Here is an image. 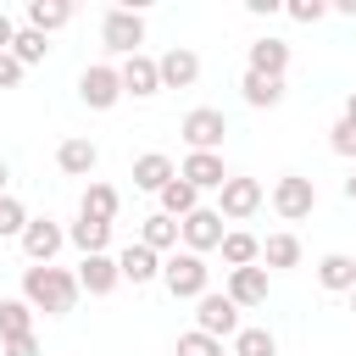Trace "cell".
Here are the masks:
<instances>
[{
    "instance_id": "1",
    "label": "cell",
    "mask_w": 356,
    "mask_h": 356,
    "mask_svg": "<svg viewBox=\"0 0 356 356\" xmlns=\"http://www.w3.org/2000/svg\"><path fill=\"white\" fill-rule=\"evenodd\" d=\"M78 273H67V267H56V261H44V267H28L22 273V300L33 306V312H44V317H67L72 306H78Z\"/></svg>"
},
{
    "instance_id": "2",
    "label": "cell",
    "mask_w": 356,
    "mask_h": 356,
    "mask_svg": "<svg viewBox=\"0 0 356 356\" xmlns=\"http://www.w3.org/2000/svg\"><path fill=\"white\" fill-rule=\"evenodd\" d=\"M161 284H167L172 300H200L206 284H211V267H206V256H195V250H172V256L161 261Z\"/></svg>"
},
{
    "instance_id": "3",
    "label": "cell",
    "mask_w": 356,
    "mask_h": 356,
    "mask_svg": "<svg viewBox=\"0 0 356 356\" xmlns=\"http://www.w3.org/2000/svg\"><path fill=\"white\" fill-rule=\"evenodd\" d=\"M100 44L111 50V56H139V44H145V17L134 11V6H111L106 17H100Z\"/></svg>"
},
{
    "instance_id": "4",
    "label": "cell",
    "mask_w": 356,
    "mask_h": 356,
    "mask_svg": "<svg viewBox=\"0 0 356 356\" xmlns=\"http://www.w3.org/2000/svg\"><path fill=\"white\" fill-rule=\"evenodd\" d=\"M273 211H278L284 222L312 217V211H317V184H312L306 172H284V178L273 184Z\"/></svg>"
},
{
    "instance_id": "5",
    "label": "cell",
    "mask_w": 356,
    "mask_h": 356,
    "mask_svg": "<svg viewBox=\"0 0 356 356\" xmlns=\"http://www.w3.org/2000/svg\"><path fill=\"white\" fill-rule=\"evenodd\" d=\"M78 100H83L89 111H111V106L122 100V78H117V67H111V61L83 67V78H78Z\"/></svg>"
},
{
    "instance_id": "6",
    "label": "cell",
    "mask_w": 356,
    "mask_h": 356,
    "mask_svg": "<svg viewBox=\"0 0 356 356\" xmlns=\"http://www.w3.org/2000/svg\"><path fill=\"white\" fill-rule=\"evenodd\" d=\"M195 328L211 334V339H234V334H239V306H234L228 295H211V289H206V295L195 300Z\"/></svg>"
},
{
    "instance_id": "7",
    "label": "cell",
    "mask_w": 356,
    "mask_h": 356,
    "mask_svg": "<svg viewBox=\"0 0 356 356\" xmlns=\"http://www.w3.org/2000/svg\"><path fill=\"white\" fill-rule=\"evenodd\" d=\"M178 134H184V145H189V150H217V145H222V134H228V117H222L217 106H195V111L178 122Z\"/></svg>"
},
{
    "instance_id": "8",
    "label": "cell",
    "mask_w": 356,
    "mask_h": 356,
    "mask_svg": "<svg viewBox=\"0 0 356 356\" xmlns=\"http://www.w3.org/2000/svg\"><path fill=\"white\" fill-rule=\"evenodd\" d=\"M261 211V184L256 178H228L222 189H217V217L222 222H245V217H256Z\"/></svg>"
},
{
    "instance_id": "9",
    "label": "cell",
    "mask_w": 356,
    "mask_h": 356,
    "mask_svg": "<svg viewBox=\"0 0 356 356\" xmlns=\"http://www.w3.org/2000/svg\"><path fill=\"white\" fill-rule=\"evenodd\" d=\"M222 217H217V206H200V211H189L184 222H178V239H184V250H195V256H206V250H217L222 245Z\"/></svg>"
},
{
    "instance_id": "10",
    "label": "cell",
    "mask_w": 356,
    "mask_h": 356,
    "mask_svg": "<svg viewBox=\"0 0 356 356\" xmlns=\"http://www.w3.org/2000/svg\"><path fill=\"white\" fill-rule=\"evenodd\" d=\"M61 245H67V228H61V222H50V217H28V228H22V256H28L33 267L56 261Z\"/></svg>"
},
{
    "instance_id": "11",
    "label": "cell",
    "mask_w": 356,
    "mask_h": 356,
    "mask_svg": "<svg viewBox=\"0 0 356 356\" xmlns=\"http://www.w3.org/2000/svg\"><path fill=\"white\" fill-rule=\"evenodd\" d=\"M178 178L200 195V189H222V184H228V167H222V156H217V150H189V156H184V167H178Z\"/></svg>"
},
{
    "instance_id": "12",
    "label": "cell",
    "mask_w": 356,
    "mask_h": 356,
    "mask_svg": "<svg viewBox=\"0 0 356 356\" xmlns=\"http://www.w3.org/2000/svg\"><path fill=\"white\" fill-rule=\"evenodd\" d=\"M117 78H122V95H134V100L161 95V72H156V61H150V56H128V61L117 67Z\"/></svg>"
},
{
    "instance_id": "13",
    "label": "cell",
    "mask_w": 356,
    "mask_h": 356,
    "mask_svg": "<svg viewBox=\"0 0 356 356\" xmlns=\"http://www.w3.org/2000/svg\"><path fill=\"white\" fill-rule=\"evenodd\" d=\"M156 72H161V89H189V83L200 78V56L184 50V44H172V50L156 61Z\"/></svg>"
},
{
    "instance_id": "14",
    "label": "cell",
    "mask_w": 356,
    "mask_h": 356,
    "mask_svg": "<svg viewBox=\"0 0 356 356\" xmlns=\"http://www.w3.org/2000/svg\"><path fill=\"white\" fill-rule=\"evenodd\" d=\"M222 295H228L239 312H245V306H261V300H267V267H234Z\"/></svg>"
},
{
    "instance_id": "15",
    "label": "cell",
    "mask_w": 356,
    "mask_h": 356,
    "mask_svg": "<svg viewBox=\"0 0 356 356\" xmlns=\"http://www.w3.org/2000/svg\"><path fill=\"white\" fill-rule=\"evenodd\" d=\"M172 178H178V167H172V156H161V150H145V156L134 161V189H150V195H161Z\"/></svg>"
},
{
    "instance_id": "16",
    "label": "cell",
    "mask_w": 356,
    "mask_h": 356,
    "mask_svg": "<svg viewBox=\"0 0 356 356\" xmlns=\"http://www.w3.org/2000/svg\"><path fill=\"white\" fill-rule=\"evenodd\" d=\"M117 284H122L117 256H83V261H78V289H89V295H111Z\"/></svg>"
},
{
    "instance_id": "17",
    "label": "cell",
    "mask_w": 356,
    "mask_h": 356,
    "mask_svg": "<svg viewBox=\"0 0 356 356\" xmlns=\"http://www.w3.org/2000/svg\"><path fill=\"white\" fill-rule=\"evenodd\" d=\"M317 284H323L328 295H350V289H356V256L328 250V256L317 261Z\"/></svg>"
},
{
    "instance_id": "18",
    "label": "cell",
    "mask_w": 356,
    "mask_h": 356,
    "mask_svg": "<svg viewBox=\"0 0 356 356\" xmlns=\"http://www.w3.org/2000/svg\"><path fill=\"white\" fill-rule=\"evenodd\" d=\"M245 72L284 78V72H289V44H284V39H273V33H267V39H256V44H250V67H245Z\"/></svg>"
},
{
    "instance_id": "19",
    "label": "cell",
    "mask_w": 356,
    "mask_h": 356,
    "mask_svg": "<svg viewBox=\"0 0 356 356\" xmlns=\"http://www.w3.org/2000/svg\"><path fill=\"white\" fill-rule=\"evenodd\" d=\"M56 167H61L67 178H89V172L100 167V150H95V139H61V150H56Z\"/></svg>"
},
{
    "instance_id": "20",
    "label": "cell",
    "mask_w": 356,
    "mask_h": 356,
    "mask_svg": "<svg viewBox=\"0 0 356 356\" xmlns=\"http://www.w3.org/2000/svg\"><path fill=\"white\" fill-rule=\"evenodd\" d=\"M117 273H122V284H150V278H161V256L150 245H128L117 256Z\"/></svg>"
},
{
    "instance_id": "21",
    "label": "cell",
    "mask_w": 356,
    "mask_h": 356,
    "mask_svg": "<svg viewBox=\"0 0 356 356\" xmlns=\"http://www.w3.org/2000/svg\"><path fill=\"white\" fill-rule=\"evenodd\" d=\"M217 250H222L228 273H234V267H256V261H261V239H256V234H245V228H228Z\"/></svg>"
},
{
    "instance_id": "22",
    "label": "cell",
    "mask_w": 356,
    "mask_h": 356,
    "mask_svg": "<svg viewBox=\"0 0 356 356\" xmlns=\"http://www.w3.org/2000/svg\"><path fill=\"white\" fill-rule=\"evenodd\" d=\"M67 22H72V6H67V0H28V28H33V33L50 39V33L67 28Z\"/></svg>"
},
{
    "instance_id": "23",
    "label": "cell",
    "mask_w": 356,
    "mask_h": 356,
    "mask_svg": "<svg viewBox=\"0 0 356 356\" xmlns=\"http://www.w3.org/2000/svg\"><path fill=\"white\" fill-rule=\"evenodd\" d=\"M239 95H245V106H256V111L267 106V111H273V106L284 100V78H261V72H245V78H239Z\"/></svg>"
},
{
    "instance_id": "24",
    "label": "cell",
    "mask_w": 356,
    "mask_h": 356,
    "mask_svg": "<svg viewBox=\"0 0 356 356\" xmlns=\"http://www.w3.org/2000/svg\"><path fill=\"white\" fill-rule=\"evenodd\" d=\"M67 239L83 250V256H106V245H111V222H95V217H78L72 228H67Z\"/></svg>"
},
{
    "instance_id": "25",
    "label": "cell",
    "mask_w": 356,
    "mask_h": 356,
    "mask_svg": "<svg viewBox=\"0 0 356 356\" xmlns=\"http://www.w3.org/2000/svg\"><path fill=\"white\" fill-rule=\"evenodd\" d=\"M117 206H122V195H117L111 184H89V189H83V206H78V217L111 222V217H117Z\"/></svg>"
},
{
    "instance_id": "26",
    "label": "cell",
    "mask_w": 356,
    "mask_h": 356,
    "mask_svg": "<svg viewBox=\"0 0 356 356\" xmlns=\"http://www.w3.org/2000/svg\"><path fill=\"white\" fill-rule=\"evenodd\" d=\"M189 211H200V195L184 184V178H172L167 189H161V217H172V222H184Z\"/></svg>"
},
{
    "instance_id": "27",
    "label": "cell",
    "mask_w": 356,
    "mask_h": 356,
    "mask_svg": "<svg viewBox=\"0 0 356 356\" xmlns=\"http://www.w3.org/2000/svg\"><path fill=\"white\" fill-rule=\"evenodd\" d=\"M139 245H150L156 256H161V250H178V222H172V217H161V211H156V217H145Z\"/></svg>"
},
{
    "instance_id": "28",
    "label": "cell",
    "mask_w": 356,
    "mask_h": 356,
    "mask_svg": "<svg viewBox=\"0 0 356 356\" xmlns=\"http://www.w3.org/2000/svg\"><path fill=\"white\" fill-rule=\"evenodd\" d=\"M33 334V306L28 300H0V339H22Z\"/></svg>"
},
{
    "instance_id": "29",
    "label": "cell",
    "mask_w": 356,
    "mask_h": 356,
    "mask_svg": "<svg viewBox=\"0 0 356 356\" xmlns=\"http://www.w3.org/2000/svg\"><path fill=\"white\" fill-rule=\"evenodd\" d=\"M11 56H17L22 67H39V61L50 56V39H44V33H33V28H17V39H11Z\"/></svg>"
},
{
    "instance_id": "30",
    "label": "cell",
    "mask_w": 356,
    "mask_h": 356,
    "mask_svg": "<svg viewBox=\"0 0 356 356\" xmlns=\"http://www.w3.org/2000/svg\"><path fill=\"white\" fill-rule=\"evenodd\" d=\"M261 261H267V267H300V239H295V234H273V239L261 245Z\"/></svg>"
},
{
    "instance_id": "31",
    "label": "cell",
    "mask_w": 356,
    "mask_h": 356,
    "mask_svg": "<svg viewBox=\"0 0 356 356\" xmlns=\"http://www.w3.org/2000/svg\"><path fill=\"white\" fill-rule=\"evenodd\" d=\"M234 356H278V339L267 328H239L234 334Z\"/></svg>"
},
{
    "instance_id": "32",
    "label": "cell",
    "mask_w": 356,
    "mask_h": 356,
    "mask_svg": "<svg viewBox=\"0 0 356 356\" xmlns=\"http://www.w3.org/2000/svg\"><path fill=\"white\" fill-rule=\"evenodd\" d=\"M22 228H28V206L17 195H0V239H22Z\"/></svg>"
},
{
    "instance_id": "33",
    "label": "cell",
    "mask_w": 356,
    "mask_h": 356,
    "mask_svg": "<svg viewBox=\"0 0 356 356\" xmlns=\"http://www.w3.org/2000/svg\"><path fill=\"white\" fill-rule=\"evenodd\" d=\"M178 356H222V339H211V334L189 328V334H178Z\"/></svg>"
},
{
    "instance_id": "34",
    "label": "cell",
    "mask_w": 356,
    "mask_h": 356,
    "mask_svg": "<svg viewBox=\"0 0 356 356\" xmlns=\"http://www.w3.org/2000/svg\"><path fill=\"white\" fill-rule=\"evenodd\" d=\"M328 150H334V156H345V161H356V122H345V117H339V122L328 128Z\"/></svg>"
},
{
    "instance_id": "35",
    "label": "cell",
    "mask_w": 356,
    "mask_h": 356,
    "mask_svg": "<svg viewBox=\"0 0 356 356\" xmlns=\"http://www.w3.org/2000/svg\"><path fill=\"white\" fill-rule=\"evenodd\" d=\"M284 11H289L295 22H323V17H328V6H323V0H289Z\"/></svg>"
},
{
    "instance_id": "36",
    "label": "cell",
    "mask_w": 356,
    "mask_h": 356,
    "mask_svg": "<svg viewBox=\"0 0 356 356\" xmlns=\"http://www.w3.org/2000/svg\"><path fill=\"white\" fill-rule=\"evenodd\" d=\"M22 72H28V67H22L11 50H0V89H17V83H22Z\"/></svg>"
},
{
    "instance_id": "37",
    "label": "cell",
    "mask_w": 356,
    "mask_h": 356,
    "mask_svg": "<svg viewBox=\"0 0 356 356\" xmlns=\"http://www.w3.org/2000/svg\"><path fill=\"white\" fill-rule=\"evenodd\" d=\"M0 356H39V339L22 334V339H0Z\"/></svg>"
},
{
    "instance_id": "38",
    "label": "cell",
    "mask_w": 356,
    "mask_h": 356,
    "mask_svg": "<svg viewBox=\"0 0 356 356\" xmlns=\"http://www.w3.org/2000/svg\"><path fill=\"white\" fill-rule=\"evenodd\" d=\"M11 39H17V22L0 11V50H11Z\"/></svg>"
},
{
    "instance_id": "39",
    "label": "cell",
    "mask_w": 356,
    "mask_h": 356,
    "mask_svg": "<svg viewBox=\"0 0 356 356\" xmlns=\"http://www.w3.org/2000/svg\"><path fill=\"white\" fill-rule=\"evenodd\" d=\"M345 122H356V89L345 95Z\"/></svg>"
},
{
    "instance_id": "40",
    "label": "cell",
    "mask_w": 356,
    "mask_h": 356,
    "mask_svg": "<svg viewBox=\"0 0 356 356\" xmlns=\"http://www.w3.org/2000/svg\"><path fill=\"white\" fill-rule=\"evenodd\" d=\"M345 200H356V172H350V178H345Z\"/></svg>"
},
{
    "instance_id": "41",
    "label": "cell",
    "mask_w": 356,
    "mask_h": 356,
    "mask_svg": "<svg viewBox=\"0 0 356 356\" xmlns=\"http://www.w3.org/2000/svg\"><path fill=\"white\" fill-rule=\"evenodd\" d=\"M6 178H11V167H6V161H0V195H6Z\"/></svg>"
},
{
    "instance_id": "42",
    "label": "cell",
    "mask_w": 356,
    "mask_h": 356,
    "mask_svg": "<svg viewBox=\"0 0 356 356\" xmlns=\"http://www.w3.org/2000/svg\"><path fill=\"white\" fill-rule=\"evenodd\" d=\"M350 312H356V289H350Z\"/></svg>"
}]
</instances>
